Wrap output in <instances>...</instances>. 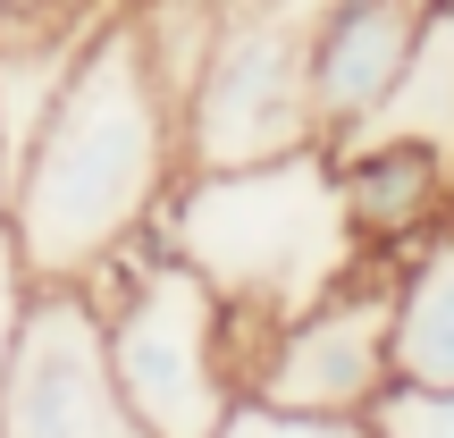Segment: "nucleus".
<instances>
[{
	"label": "nucleus",
	"mask_w": 454,
	"mask_h": 438,
	"mask_svg": "<svg viewBox=\"0 0 454 438\" xmlns=\"http://www.w3.org/2000/svg\"><path fill=\"white\" fill-rule=\"evenodd\" d=\"M421 43V0H320L311 17V127L320 144H345L371 127L379 101L404 84Z\"/></svg>",
	"instance_id": "nucleus-7"
},
{
	"label": "nucleus",
	"mask_w": 454,
	"mask_h": 438,
	"mask_svg": "<svg viewBox=\"0 0 454 438\" xmlns=\"http://www.w3.org/2000/svg\"><path fill=\"white\" fill-rule=\"evenodd\" d=\"M395 278H404V261L371 253L311 312H294L261 354L253 396L294 413H371L395 388Z\"/></svg>",
	"instance_id": "nucleus-6"
},
{
	"label": "nucleus",
	"mask_w": 454,
	"mask_h": 438,
	"mask_svg": "<svg viewBox=\"0 0 454 438\" xmlns=\"http://www.w3.org/2000/svg\"><path fill=\"white\" fill-rule=\"evenodd\" d=\"M67 9H93V0H17V17H67Z\"/></svg>",
	"instance_id": "nucleus-14"
},
{
	"label": "nucleus",
	"mask_w": 454,
	"mask_h": 438,
	"mask_svg": "<svg viewBox=\"0 0 454 438\" xmlns=\"http://www.w3.org/2000/svg\"><path fill=\"white\" fill-rule=\"evenodd\" d=\"M337 186L354 236L404 261L454 211V152L421 144V135H362V144H337Z\"/></svg>",
	"instance_id": "nucleus-8"
},
{
	"label": "nucleus",
	"mask_w": 454,
	"mask_h": 438,
	"mask_svg": "<svg viewBox=\"0 0 454 438\" xmlns=\"http://www.w3.org/2000/svg\"><path fill=\"white\" fill-rule=\"evenodd\" d=\"M9 26H17V0H0V34H9Z\"/></svg>",
	"instance_id": "nucleus-15"
},
{
	"label": "nucleus",
	"mask_w": 454,
	"mask_h": 438,
	"mask_svg": "<svg viewBox=\"0 0 454 438\" xmlns=\"http://www.w3.org/2000/svg\"><path fill=\"white\" fill-rule=\"evenodd\" d=\"M26 261H17V236L0 227V379H9V346H17V312H26Z\"/></svg>",
	"instance_id": "nucleus-12"
},
{
	"label": "nucleus",
	"mask_w": 454,
	"mask_h": 438,
	"mask_svg": "<svg viewBox=\"0 0 454 438\" xmlns=\"http://www.w3.org/2000/svg\"><path fill=\"white\" fill-rule=\"evenodd\" d=\"M152 236L177 261H194L227 304V346L244 362V396H253V371L278 329L371 261V244L345 219V186H337L328 144L244 161V169H185L168 186Z\"/></svg>",
	"instance_id": "nucleus-2"
},
{
	"label": "nucleus",
	"mask_w": 454,
	"mask_h": 438,
	"mask_svg": "<svg viewBox=\"0 0 454 438\" xmlns=\"http://www.w3.org/2000/svg\"><path fill=\"white\" fill-rule=\"evenodd\" d=\"M371 430L379 438H454V388H412V379H395L371 405Z\"/></svg>",
	"instance_id": "nucleus-11"
},
{
	"label": "nucleus",
	"mask_w": 454,
	"mask_h": 438,
	"mask_svg": "<svg viewBox=\"0 0 454 438\" xmlns=\"http://www.w3.org/2000/svg\"><path fill=\"white\" fill-rule=\"evenodd\" d=\"M0 438H152L110 371L93 295L67 287V278L26 287L9 379H0Z\"/></svg>",
	"instance_id": "nucleus-5"
},
{
	"label": "nucleus",
	"mask_w": 454,
	"mask_h": 438,
	"mask_svg": "<svg viewBox=\"0 0 454 438\" xmlns=\"http://www.w3.org/2000/svg\"><path fill=\"white\" fill-rule=\"evenodd\" d=\"M311 17H320V0H219L211 51L185 93V169H244L320 144Z\"/></svg>",
	"instance_id": "nucleus-4"
},
{
	"label": "nucleus",
	"mask_w": 454,
	"mask_h": 438,
	"mask_svg": "<svg viewBox=\"0 0 454 438\" xmlns=\"http://www.w3.org/2000/svg\"><path fill=\"white\" fill-rule=\"evenodd\" d=\"M185 178V110L160 84L135 0H118L67 60L51 110L34 118L9 186V236L26 278H84L152 236L168 186Z\"/></svg>",
	"instance_id": "nucleus-1"
},
{
	"label": "nucleus",
	"mask_w": 454,
	"mask_h": 438,
	"mask_svg": "<svg viewBox=\"0 0 454 438\" xmlns=\"http://www.w3.org/2000/svg\"><path fill=\"white\" fill-rule=\"evenodd\" d=\"M395 379L454 388V227L404 253L395 278Z\"/></svg>",
	"instance_id": "nucleus-9"
},
{
	"label": "nucleus",
	"mask_w": 454,
	"mask_h": 438,
	"mask_svg": "<svg viewBox=\"0 0 454 438\" xmlns=\"http://www.w3.org/2000/svg\"><path fill=\"white\" fill-rule=\"evenodd\" d=\"M110 338V371L127 388L135 422L152 438H211L244 396V362L227 346V304L194 261H177L160 236H135L84 278Z\"/></svg>",
	"instance_id": "nucleus-3"
},
{
	"label": "nucleus",
	"mask_w": 454,
	"mask_h": 438,
	"mask_svg": "<svg viewBox=\"0 0 454 438\" xmlns=\"http://www.w3.org/2000/svg\"><path fill=\"white\" fill-rule=\"evenodd\" d=\"M9 186H17V152H9V135H0V227H9Z\"/></svg>",
	"instance_id": "nucleus-13"
},
{
	"label": "nucleus",
	"mask_w": 454,
	"mask_h": 438,
	"mask_svg": "<svg viewBox=\"0 0 454 438\" xmlns=\"http://www.w3.org/2000/svg\"><path fill=\"white\" fill-rule=\"evenodd\" d=\"M211 438H379V430L371 413H294V405H270V396H236Z\"/></svg>",
	"instance_id": "nucleus-10"
}]
</instances>
